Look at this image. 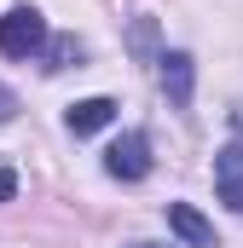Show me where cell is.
I'll return each mask as SVG.
<instances>
[{"label": "cell", "mask_w": 243, "mask_h": 248, "mask_svg": "<svg viewBox=\"0 0 243 248\" xmlns=\"http://www.w3.org/2000/svg\"><path fill=\"white\" fill-rule=\"evenodd\" d=\"M47 23H41V12L35 6H12L6 17H0V52L6 58H41L47 52Z\"/></svg>", "instance_id": "cell-1"}, {"label": "cell", "mask_w": 243, "mask_h": 248, "mask_svg": "<svg viewBox=\"0 0 243 248\" xmlns=\"http://www.w3.org/2000/svg\"><path fill=\"white\" fill-rule=\"evenodd\" d=\"M104 173H110V179H127V185L145 179V173H151V139H145V133H122L116 144L104 150Z\"/></svg>", "instance_id": "cell-2"}, {"label": "cell", "mask_w": 243, "mask_h": 248, "mask_svg": "<svg viewBox=\"0 0 243 248\" xmlns=\"http://www.w3.org/2000/svg\"><path fill=\"white\" fill-rule=\"evenodd\" d=\"M214 190H220V202L243 214V144H220L214 150Z\"/></svg>", "instance_id": "cell-3"}, {"label": "cell", "mask_w": 243, "mask_h": 248, "mask_svg": "<svg viewBox=\"0 0 243 248\" xmlns=\"http://www.w3.org/2000/svg\"><path fill=\"white\" fill-rule=\"evenodd\" d=\"M162 93H168V104L174 110H185L191 104V87H197V63H191V52H162Z\"/></svg>", "instance_id": "cell-4"}, {"label": "cell", "mask_w": 243, "mask_h": 248, "mask_svg": "<svg viewBox=\"0 0 243 248\" xmlns=\"http://www.w3.org/2000/svg\"><path fill=\"white\" fill-rule=\"evenodd\" d=\"M110 122H116V104H110V98H81V104H69V116H64V127H69L75 139L104 133Z\"/></svg>", "instance_id": "cell-5"}, {"label": "cell", "mask_w": 243, "mask_h": 248, "mask_svg": "<svg viewBox=\"0 0 243 248\" xmlns=\"http://www.w3.org/2000/svg\"><path fill=\"white\" fill-rule=\"evenodd\" d=\"M168 225H174V237H185L191 248H220L214 243V225H208L191 202H168Z\"/></svg>", "instance_id": "cell-6"}, {"label": "cell", "mask_w": 243, "mask_h": 248, "mask_svg": "<svg viewBox=\"0 0 243 248\" xmlns=\"http://www.w3.org/2000/svg\"><path fill=\"white\" fill-rule=\"evenodd\" d=\"M69 63H81V41L75 35H52L47 52H41V69H69Z\"/></svg>", "instance_id": "cell-7"}, {"label": "cell", "mask_w": 243, "mask_h": 248, "mask_svg": "<svg viewBox=\"0 0 243 248\" xmlns=\"http://www.w3.org/2000/svg\"><path fill=\"white\" fill-rule=\"evenodd\" d=\"M12 116H17V93H12V87H0V127L12 122Z\"/></svg>", "instance_id": "cell-8"}, {"label": "cell", "mask_w": 243, "mask_h": 248, "mask_svg": "<svg viewBox=\"0 0 243 248\" xmlns=\"http://www.w3.org/2000/svg\"><path fill=\"white\" fill-rule=\"evenodd\" d=\"M12 196H17V173H12V168H0V202H12Z\"/></svg>", "instance_id": "cell-9"}, {"label": "cell", "mask_w": 243, "mask_h": 248, "mask_svg": "<svg viewBox=\"0 0 243 248\" xmlns=\"http://www.w3.org/2000/svg\"><path fill=\"white\" fill-rule=\"evenodd\" d=\"M133 248H168V243H133Z\"/></svg>", "instance_id": "cell-10"}]
</instances>
